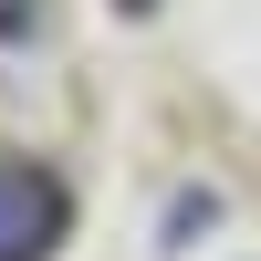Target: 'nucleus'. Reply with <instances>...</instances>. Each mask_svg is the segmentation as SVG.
I'll return each instance as SVG.
<instances>
[{
  "label": "nucleus",
  "mask_w": 261,
  "mask_h": 261,
  "mask_svg": "<svg viewBox=\"0 0 261 261\" xmlns=\"http://www.w3.org/2000/svg\"><path fill=\"white\" fill-rule=\"evenodd\" d=\"M63 230H73V199H63L53 167L0 157V261H53Z\"/></svg>",
  "instance_id": "1"
},
{
  "label": "nucleus",
  "mask_w": 261,
  "mask_h": 261,
  "mask_svg": "<svg viewBox=\"0 0 261 261\" xmlns=\"http://www.w3.org/2000/svg\"><path fill=\"white\" fill-rule=\"evenodd\" d=\"M0 42H32V0H0Z\"/></svg>",
  "instance_id": "2"
}]
</instances>
